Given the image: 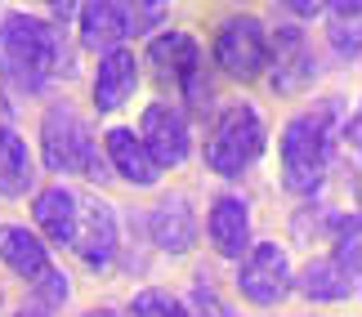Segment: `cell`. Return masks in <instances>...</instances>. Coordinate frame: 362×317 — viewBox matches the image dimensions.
<instances>
[{
  "mask_svg": "<svg viewBox=\"0 0 362 317\" xmlns=\"http://www.w3.org/2000/svg\"><path fill=\"white\" fill-rule=\"evenodd\" d=\"M13 317H45V313H40V309H18Z\"/></svg>",
  "mask_w": 362,
  "mask_h": 317,
  "instance_id": "cell-31",
  "label": "cell"
},
{
  "mask_svg": "<svg viewBox=\"0 0 362 317\" xmlns=\"http://www.w3.org/2000/svg\"><path fill=\"white\" fill-rule=\"evenodd\" d=\"M117 9L125 13V27L130 32H148L165 18V0H117Z\"/></svg>",
  "mask_w": 362,
  "mask_h": 317,
  "instance_id": "cell-22",
  "label": "cell"
},
{
  "mask_svg": "<svg viewBox=\"0 0 362 317\" xmlns=\"http://www.w3.org/2000/svg\"><path fill=\"white\" fill-rule=\"evenodd\" d=\"M103 161L112 165L125 184H134V188H152V184H157V165H152V157L144 152L139 134L125 130V126L103 134Z\"/></svg>",
  "mask_w": 362,
  "mask_h": 317,
  "instance_id": "cell-11",
  "label": "cell"
},
{
  "mask_svg": "<svg viewBox=\"0 0 362 317\" xmlns=\"http://www.w3.org/2000/svg\"><path fill=\"white\" fill-rule=\"evenodd\" d=\"M0 126H9V99H5V90H0Z\"/></svg>",
  "mask_w": 362,
  "mask_h": 317,
  "instance_id": "cell-29",
  "label": "cell"
},
{
  "mask_svg": "<svg viewBox=\"0 0 362 317\" xmlns=\"http://www.w3.org/2000/svg\"><path fill=\"white\" fill-rule=\"evenodd\" d=\"M36 184V161L9 126H0V197H23Z\"/></svg>",
  "mask_w": 362,
  "mask_h": 317,
  "instance_id": "cell-19",
  "label": "cell"
},
{
  "mask_svg": "<svg viewBox=\"0 0 362 317\" xmlns=\"http://www.w3.org/2000/svg\"><path fill=\"white\" fill-rule=\"evenodd\" d=\"M139 143L144 152L152 157V165H179L192 148V134H188V116L179 112L175 103H152L144 112V126H139Z\"/></svg>",
  "mask_w": 362,
  "mask_h": 317,
  "instance_id": "cell-8",
  "label": "cell"
},
{
  "mask_svg": "<svg viewBox=\"0 0 362 317\" xmlns=\"http://www.w3.org/2000/svg\"><path fill=\"white\" fill-rule=\"evenodd\" d=\"M291 282H296V273H291V259L277 241H250L246 246V255L238 264L242 299H250L255 309H273L291 295Z\"/></svg>",
  "mask_w": 362,
  "mask_h": 317,
  "instance_id": "cell-5",
  "label": "cell"
},
{
  "mask_svg": "<svg viewBox=\"0 0 362 317\" xmlns=\"http://www.w3.org/2000/svg\"><path fill=\"white\" fill-rule=\"evenodd\" d=\"M336 49L340 54H358V23H336Z\"/></svg>",
  "mask_w": 362,
  "mask_h": 317,
  "instance_id": "cell-25",
  "label": "cell"
},
{
  "mask_svg": "<svg viewBox=\"0 0 362 317\" xmlns=\"http://www.w3.org/2000/svg\"><path fill=\"white\" fill-rule=\"evenodd\" d=\"M336 264L344 273H354L358 277V215H340L336 219Z\"/></svg>",
  "mask_w": 362,
  "mask_h": 317,
  "instance_id": "cell-21",
  "label": "cell"
},
{
  "mask_svg": "<svg viewBox=\"0 0 362 317\" xmlns=\"http://www.w3.org/2000/svg\"><path fill=\"white\" fill-rule=\"evenodd\" d=\"M125 36H130V27H125L117 0H86L81 5V40L90 49H117Z\"/></svg>",
  "mask_w": 362,
  "mask_h": 317,
  "instance_id": "cell-18",
  "label": "cell"
},
{
  "mask_svg": "<svg viewBox=\"0 0 362 317\" xmlns=\"http://www.w3.org/2000/svg\"><path fill=\"white\" fill-rule=\"evenodd\" d=\"M215 63L224 67L228 76H242V80H255L264 67H269V32H264L259 18H228L215 36Z\"/></svg>",
  "mask_w": 362,
  "mask_h": 317,
  "instance_id": "cell-6",
  "label": "cell"
},
{
  "mask_svg": "<svg viewBox=\"0 0 362 317\" xmlns=\"http://www.w3.org/2000/svg\"><path fill=\"white\" fill-rule=\"evenodd\" d=\"M130 317H188V309H184V299H175L170 291L148 286V291H139L130 299Z\"/></svg>",
  "mask_w": 362,
  "mask_h": 317,
  "instance_id": "cell-20",
  "label": "cell"
},
{
  "mask_svg": "<svg viewBox=\"0 0 362 317\" xmlns=\"http://www.w3.org/2000/svg\"><path fill=\"white\" fill-rule=\"evenodd\" d=\"M327 5L340 13V23H344V18H349V23H358V0H327Z\"/></svg>",
  "mask_w": 362,
  "mask_h": 317,
  "instance_id": "cell-27",
  "label": "cell"
},
{
  "mask_svg": "<svg viewBox=\"0 0 362 317\" xmlns=\"http://www.w3.org/2000/svg\"><path fill=\"white\" fill-rule=\"evenodd\" d=\"M76 205L81 197L72 188H63V184H54L45 192H36V205H32V215H36V228L45 232V241L54 246H72V232H76Z\"/></svg>",
  "mask_w": 362,
  "mask_h": 317,
  "instance_id": "cell-14",
  "label": "cell"
},
{
  "mask_svg": "<svg viewBox=\"0 0 362 317\" xmlns=\"http://www.w3.org/2000/svg\"><path fill=\"white\" fill-rule=\"evenodd\" d=\"M152 63L161 67V72H175L184 85L197 94V67H202V49H197V40H192L188 32H165L152 40Z\"/></svg>",
  "mask_w": 362,
  "mask_h": 317,
  "instance_id": "cell-17",
  "label": "cell"
},
{
  "mask_svg": "<svg viewBox=\"0 0 362 317\" xmlns=\"http://www.w3.org/2000/svg\"><path fill=\"white\" fill-rule=\"evenodd\" d=\"M264 152V121L250 103H233L219 112L211 139H206V165L219 179H242V170L255 165Z\"/></svg>",
  "mask_w": 362,
  "mask_h": 317,
  "instance_id": "cell-4",
  "label": "cell"
},
{
  "mask_svg": "<svg viewBox=\"0 0 362 317\" xmlns=\"http://www.w3.org/2000/svg\"><path fill=\"white\" fill-rule=\"evenodd\" d=\"M81 317H121L117 309H90V313H81Z\"/></svg>",
  "mask_w": 362,
  "mask_h": 317,
  "instance_id": "cell-30",
  "label": "cell"
},
{
  "mask_svg": "<svg viewBox=\"0 0 362 317\" xmlns=\"http://www.w3.org/2000/svg\"><path fill=\"white\" fill-rule=\"evenodd\" d=\"M206 237H211L215 255L242 259L246 246H250V205L242 197H233V192L215 197L211 201V215H206Z\"/></svg>",
  "mask_w": 362,
  "mask_h": 317,
  "instance_id": "cell-9",
  "label": "cell"
},
{
  "mask_svg": "<svg viewBox=\"0 0 362 317\" xmlns=\"http://www.w3.org/2000/svg\"><path fill=\"white\" fill-rule=\"evenodd\" d=\"M72 246L81 255V264L94 268V273H107L112 259L121 251V232H117V210L99 197L81 201L76 205V232H72Z\"/></svg>",
  "mask_w": 362,
  "mask_h": 317,
  "instance_id": "cell-7",
  "label": "cell"
},
{
  "mask_svg": "<svg viewBox=\"0 0 362 317\" xmlns=\"http://www.w3.org/2000/svg\"><path fill=\"white\" fill-rule=\"evenodd\" d=\"M0 259L9 264V273H18V277L32 282V286L54 268L49 264V246L40 241L36 232H27L23 224H5V228H0Z\"/></svg>",
  "mask_w": 362,
  "mask_h": 317,
  "instance_id": "cell-12",
  "label": "cell"
},
{
  "mask_svg": "<svg viewBox=\"0 0 362 317\" xmlns=\"http://www.w3.org/2000/svg\"><path fill=\"white\" fill-rule=\"evenodd\" d=\"M36 291H40V299H45V304H67V295H72V286H67V277L59 268H49L45 277L36 282Z\"/></svg>",
  "mask_w": 362,
  "mask_h": 317,
  "instance_id": "cell-24",
  "label": "cell"
},
{
  "mask_svg": "<svg viewBox=\"0 0 362 317\" xmlns=\"http://www.w3.org/2000/svg\"><path fill=\"white\" fill-rule=\"evenodd\" d=\"M188 317H238V313H233L228 304H224V299H219L215 291H211V286H206V282H197V286H192V299H188Z\"/></svg>",
  "mask_w": 362,
  "mask_h": 317,
  "instance_id": "cell-23",
  "label": "cell"
},
{
  "mask_svg": "<svg viewBox=\"0 0 362 317\" xmlns=\"http://www.w3.org/2000/svg\"><path fill=\"white\" fill-rule=\"evenodd\" d=\"M0 67L18 90H40L45 80L72 72V54L54 23L32 18V13H9L0 27Z\"/></svg>",
  "mask_w": 362,
  "mask_h": 317,
  "instance_id": "cell-1",
  "label": "cell"
},
{
  "mask_svg": "<svg viewBox=\"0 0 362 317\" xmlns=\"http://www.w3.org/2000/svg\"><path fill=\"white\" fill-rule=\"evenodd\" d=\"M291 291L317 299V304H336V299H354L358 295V277L354 273H344L336 259H309L300 273V282L291 286Z\"/></svg>",
  "mask_w": 362,
  "mask_h": 317,
  "instance_id": "cell-16",
  "label": "cell"
},
{
  "mask_svg": "<svg viewBox=\"0 0 362 317\" xmlns=\"http://www.w3.org/2000/svg\"><path fill=\"white\" fill-rule=\"evenodd\" d=\"M331 170V130L322 112H304L282 130V188L313 197Z\"/></svg>",
  "mask_w": 362,
  "mask_h": 317,
  "instance_id": "cell-3",
  "label": "cell"
},
{
  "mask_svg": "<svg viewBox=\"0 0 362 317\" xmlns=\"http://www.w3.org/2000/svg\"><path fill=\"white\" fill-rule=\"evenodd\" d=\"M40 152L54 174H86L103 179L107 161L99 157V139H94L90 121L67 103H54L45 121H40Z\"/></svg>",
  "mask_w": 362,
  "mask_h": 317,
  "instance_id": "cell-2",
  "label": "cell"
},
{
  "mask_svg": "<svg viewBox=\"0 0 362 317\" xmlns=\"http://www.w3.org/2000/svg\"><path fill=\"white\" fill-rule=\"evenodd\" d=\"M139 85V63L130 49H107V59L99 63V76H94V103L99 112H117V107L134 94Z\"/></svg>",
  "mask_w": 362,
  "mask_h": 317,
  "instance_id": "cell-15",
  "label": "cell"
},
{
  "mask_svg": "<svg viewBox=\"0 0 362 317\" xmlns=\"http://www.w3.org/2000/svg\"><path fill=\"white\" fill-rule=\"evenodd\" d=\"M45 5H49L54 13H59V18H67V13H72V9L81 5V0H45Z\"/></svg>",
  "mask_w": 362,
  "mask_h": 317,
  "instance_id": "cell-28",
  "label": "cell"
},
{
  "mask_svg": "<svg viewBox=\"0 0 362 317\" xmlns=\"http://www.w3.org/2000/svg\"><path fill=\"white\" fill-rule=\"evenodd\" d=\"M313 49L304 40L300 27H277V67H273V85L282 94H296L313 80Z\"/></svg>",
  "mask_w": 362,
  "mask_h": 317,
  "instance_id": "cell-13",
  "label": "cell"
},
{
  "mask_svg": "<svg viewBox=\"0 0 362 317\" xmlns=\"http://www.w3.org/2000/svg\"><path fill=\"white\" fill-rule=\"evenodd\" d=\"M282 5H286L291 13H300V18H313V13L327 9V0H282Z\"/></svg>",
  "mask_w": 362,
  "mask_h": 317,
  "instance_id": "cell-26",
  "label": "cell"
},
{
  "mask_svg": "<svg viewBox=\"0 0 362 317\" xmlns=\"http://www.w3.org/2000/svg\"><path fill=\"white\" fill-rule=\"evenodd\" d=\"M148 232H152V241H157L161 251H170V255L192 251V246H197V215H192V201L184 192L157 201L152 215H148Z\"/></svg>",
  "mask_w": 362,
  "mask_h": 317,
  "instance_id": "cell-10",
  "label": "cell"
}]
</instances>
